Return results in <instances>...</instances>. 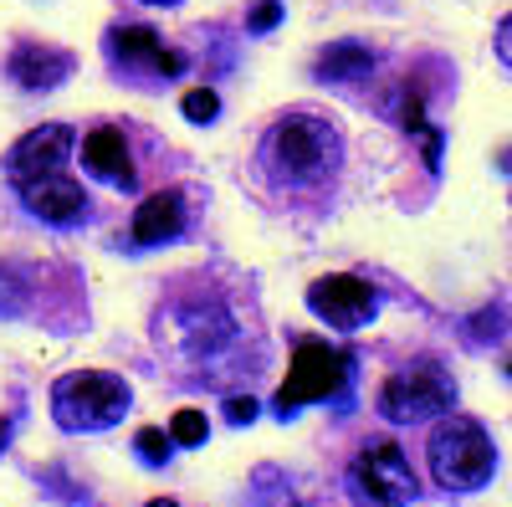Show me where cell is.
I'll list each match as a JSON object with an SVG mask.
<instances>
[{"label": "cell", "instance_id": "obj_10", "mask_svg": "<svg viewBox=\"0 0 512 507\" xmlns=\"http://www.w3.org/2000/svg\"><path fill=\"white\" fill-rule=\"evenodd\" d=\"M67 154H72V129L67 123H41V129H31L6 154V175H11V185H26V180H41V175H62Z\"/></svg>", "mask_w": 512, "mask_h": 507}, {"label": "cell", "instance_id": "obj_3", "mask_svg": "<svg viewBox=\"0 0 512 507\" xmlns=\"http://www.w3.org/2000/svg\"><path fill=\"white\" fill-rule=\"evenodd\" d=\"M154 338H159V349L180 354V359H210L236 344V318L216 298H180L159 313Z\"/></svg>", "mask_w": 512, "mask_h": 507}, {"label": "cell", "instance_id": "obj_13", "mask_svg": "<svg viewBox=\"0 0 512 507\" xmlns=\"http://www.w3.org/2000/svg\"><path fill=\"white\" fill-rule=\"evenodd\" d=\"M180 231H185V195H180V190H159V195H149V200L134 210L128 241H134L139 251H149V246L175 241Z\"/></svg>", "mask_w": 512, "mask_h": 507}, {"label": "cell", "instance_id": "obj_2", "mask_svg": "<svg viewBox=\"0 0 512 507\" xmlns=\"http://www.w3.org/2000/svg\"><path fill=\"white\" fill-rule=\"evenodd\" d=\"M431 477L446 487V492H477L492 482V467H497V451H492V436L477 426L472 415H456L446 410L431 431Z\"/></svg>", "mask_w": 512, "mask_h": 507}, {"label": "cell", "instance_id": "obj_7", "mask_svg": "<svg viewBox=\"0 0 512 507\" xmlns=\"http://www.w3.org/2000/svg\"><path fill=\"white\" fill-rule=\"evenodd\" d=\"M415 472L410 456L395 441H369L354 461H349V497L359 507H410L415 502Z\"/></svg>", "mask_w": 512, "mask_h": 507}, {"label": "cell", "instance_id": "obj_11", "mask_svg": "<svg viewBox=\"0 0 512 507\" xmlns=\"http://www.w3.org/2000/svg\"><path fill=\"white\" fill-rule=\"evenodd\" d=\"M26 210L36 221H47V226H77V221H88V195H82V185L67 175H41V180H26L16 185Z\"/></svg>", "mask_w": 512, "mask_h": 507}, {"label": "cell", "instance_id": "obj_25", "mask_svg": "<svg viewBox=\"0 0 512 507\" xmlns=\"http://www.w3.org/2000/svg\"><path fill=\"white\" fill-rule=\"evenodd\" d=\"M502 169H512V149H507V154H502Z\"/></svg>", "mask_w": 512, "mask_h": 507}, {"label": "cell", "instance_id": "obj_5", "mask_svg": "<svg viewBox=\"0 0 512 507\" xmlns=\"http://www.w3.org/2000/svg\"><path fill=\"white\" fill-rule=\"evenodd\" d=\"M344 385H349V354L323 344V338H303V344L292 349L287 379L277 390V415L287 420V415H297L313 400H333Z\"/></svg>", "mask_w": 512, "mask_h": 507}, {"label": "cell", "instance_id": "obj_14", "mask_svg": "<svg viewBox=\"0 0 512 507\" xmlns=\"http://www.w3.org/2000/svg\"><path fill=\"white\" fill-rule=\"evenodd\" d=\"M82 164H88V175H98L118 190H134V154H128L118 129H93L82 139Z\"/></svg>", "mask_w": 512, "mask_h": 507}, {"label": "cell", "instance_id": "obj_1", "mask_svg": "<svg viewBox=\"0 0 512 507\" xmlns=\"http://www.w3.org/2000/svg\"><path fill=\"white\" fill-rule=\"evenodd\" d=\"M338 154H344V139L328 118L318 113H287L277 118L267 139H262V164L277 185H292V190H308L318 180L333 175Z\"/></svg>", "mask_w": 512, "mask_h": 507}, {"label": "cell", "instance_id": "obj_21", "mask_svg": "<svg viewBox=\"0 0 512 507\" xmlns=\"http://www.w3.org/2000/svg\"><path fill=\"white\" fill-rule=\"evenodd\" d=\"M226 420H231V426H251V420H256V400L251 395H231L226 400Z\"/></svg>", "mask_w": 512, "mask_h": 507}, {"label": "cell", "instance_id": "obj_4", "mask_svg": "<svg viewBox=\"0 0 512 507\" xmlns=\"http://www.w3.org/2000/svg\"><path fill=\"white\" fill-rule=\"evenodd\" d=\"M128 385L118 374H98V369H77L62 374L52 385V415L62 431H108L128 410Z\"/></svg>", "mask_w": 512, "mask_h": 507}, {"label": "cell", "instance_id": "obj_19", "mask_svg": "<svg viewBox=\"0 0 512 507\" xmlns=\"http://www.w3.org/2000/svg\"><path fill=\"white\" fill-rule=\"evenodd\" d=\"M180 108H185V118H190V123H210V118L221 113V98L210 93V88H190V93L180 98Z\"/></svg>", "mask_w": 512, "mask_h": 507}, {"label": "cell", "instance_id": "obj_18", "mask_svg": "<svg viewBox=\"0 0 512 507\" xmlns=\"http://www.w3.org/2000/svg\"><path fill=\"white\" fill-rule=\"evenodd\" d=\"M169 446H175V441H169V431H159V426H144V431L134 436V451L149 461V467H164V461H169Z\"/></svg>", "mask_w": 512, "mask_h": 507}, {"label": "cell", "instance_id": "obj_16", "mask_svg": "<svg viewBox=\"0 0 512 507\" xmlns=\"http://www.w3.org/2000/svg\"><path fill=\"white\" fill-rule=\"evenodd\" d=\"M205 436H210V426H205L200 410H180L175 420H169V441L175 446H200Z\"/></svg>", "mask_w": 512, "mask_h": 507}, {"label": "cell", "instance_id": "obj_8", "mask_svg": "<svg viewBox=\"0 0 512 507\" xmlns=\"http://www.w3.org/2000/svg\"><path fill=\"white\" fill-rule=\"evenodd\" d=\"M308 308L333 323V328H364L374 313H379V292L364 282V277H349V272H333V277H318L308 287Z\"/></svg>", "mask_w": 512, "mask_h": 507}, {"label": "cell", "instance_id": "obj_6", "mask_svg": "<svg viewBox=\"0 0 512 507\" xmlns=\"http://www.w3.org/2000/svg\"><path fill=\"white\" fill-rule=\"evenodd\" d=\"M451 400H456V385H451V374L436 359L405 364V369H395L379 385V415L395 420V426H415V420L446 415Z\"/></svg>", "mask_w": 512, "mask_h": 507}, {"label": "cell", "instance_id": "obj_22", "mask_svg": "<svg viewBox=\"0 0 512 507\" xmlns=\"http://www.w3.org/2000/svg\"><path fill=\"white\" fill-rule=\"evenodd\" d=\"M497 57H502V62L512 67V16H507V21L497 26Z\"/></svg>", "mask_w": 512, "mask_h": 507}, {"label": "cell", "instance_id": "obj_12", "mask_svg": "<svg viewBox=\"0 0 512 507\" xmlns=\"http://www.w3.org/2000/svg\"><path fill=\"white\" fill-rule=\"evenodd\" d=\"M6 72L26 93H47V88H57V82L72 77V52L52 47V41H21V47L11 52V62H6Z\"/></svg>", "mask_w": 512, "mask_h": 507}, {"label": "cell", "instance_id": "obj_17", "mask_svg": "<svg viewBox=\"0 0 512 507\" xmlns=\"http://www.w3.org/2000/svg\"><path fill=\"white\" fill-rule=\"evenodd\" d=\"M21 308H26V277L0 267V318H16Z\"/></svg>", "mask_w": 512, "mask_h": 507}, {"label": "cell", "instance_id": "obj_20", "mask_svg": "<svg viewBox=\"0 0 512 507\" xmlns=\"http://www.w3.org/2000/svg\"><path fill=\"white\" fill-rule=\"evenodd\" d=\"M277 21H282V0H262V6L251 11V21H246V26H251V31H272Z\"/></svg>", "mask_w": 512, "mask_h": 507}, {"label": "cell", "instance_id": "obj_15", "mask_svg": "<svg viewBox=\"0 0 512 507\" xmlns=\"http://www.w3.org/2000/svg\"><path fill=\"white\" fill-rule=\"evenodd\" d=\"M313 72L323 82H364L374 72V52L364 47V41H333L328 52H318Z\"/></svg>", "mask_w": 512, "mask_h": 507}, {"label": "cell", "instance_id": "obj_24", "mask_svg": "<svg viewBox=\"0 0 512 507\" xmlns=\"http://www.w3.org/2000/svg\"><path fill=\"white\" fill-rule=\"evenodd\" d=\"M144 6H175V0H144Z\"/></svg>", "mask_w": 512, "mask_h": 507}, {"label": "cell", "instance_id": "obj_23", "mask_svg": "<svg viewBox=\"0 0 512 507\" xmlns=\"http://www.w3.org/2000/svg\"><path fill=\"white\" fill-rule=\"evenodd\" d=\"M149 507H180V502H164V497H154V502H149Z\"/></svg>", "mask_w": 512, "mask_h": 507}, {"label": "cell", "instance_id": "obj_9", "mask_svg": "<svg viewBox=\"0 0 512 507\" xmlns=\"http://www.w3.org/2000/svg\"><path fill=\"white\" fill-rule=\"evenodd\" d=\"M108 57H113V67L134 72V77H180L190 67L185 52L164 47L149 26H118V31H108Z\"/></svg>", "mask_w": 512, "mask_h": 507}]
</instances>
